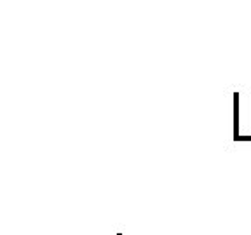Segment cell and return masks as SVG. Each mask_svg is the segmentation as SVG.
<instances>
[{
    "instance_id": "cell-1",
    "label": "cell",
    "mask_w": 251,
    "mask_h": 235,
    "mask_svg": "<svg viewBox=\"0 0 251 235\" xmlns=\"http://www.w3.org/2000/svg\"><path fill=\"white\" fill-rule=\"evenodd\" d=\"M234 140H239V94H234Z\"/></svg>"
},
{
    "instance_id": "cell-2",
    "label": "cell",
    "mask_w": 251,
    "mask_h": 235,
    "mask_svg": "<svg viewBox=\"0 0 251 235\" xmlns=\"http://www.w3.org/2000/svg\"><path fill=\"white\" fill-rule=\"evenodd\" d=\"M117 235H121V234H117Z\"/></svg>"
}]
</instances>
